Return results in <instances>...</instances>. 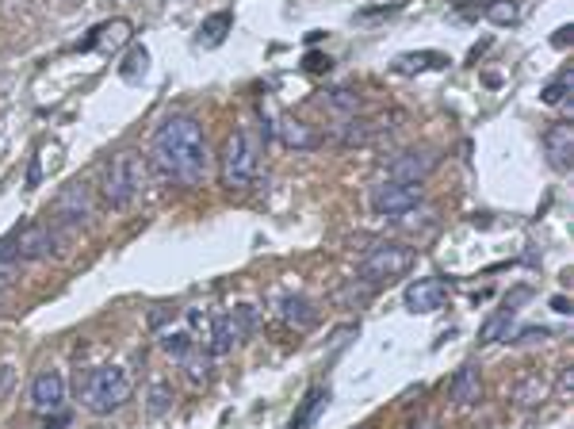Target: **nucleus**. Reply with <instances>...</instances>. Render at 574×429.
<instances>
[{
  "label": "nucleus",
  "instance_id": "nucleus-9",
  "mask_svg": "<svg viewBox=\"0 0 574 429\" xmlns=\"http://www.w3.org/2000/svg\"><path fill=\"white\" fill-rule=\"evenodd\" d=\"M449 295H452L449 280H444V276H425V280H413L403 299H406V311L433 314V311H440L444 303H449Z\"/></svg>",
  "mask_w": 574,
  "mask_h": 429
},
{
  "label": "nucleus",
  "instance_id": "nucleus-29",
  "mask_svg": "<svg viewBox=\"0 0 574 429\" xmlns=\"http://www.w3.org/2000/svg\"><path fill=\"white\" fill-rule=\"evenodd\" d=\"M375 131H379V126H375V123H368V119L348 123V126H345V135H341V142H345V146H356V142H368Z\"/></svg>",
  "mask_w": 574,
  "mask_h": 429
},
{
  "label": "nucleus",
  "instance_id": "nucleus-8",
  "mask_svg": "<svg viewBox=\"0 0 574 429\" xmlns=\"http://www.w3.org/2000/svg\"><path fill=\"white\" fill-rule=\"evenodd\" d=\"M92 215V184L88 181H69L54 200V222L61 227H77V222H88Z\"/></svg>",
  "mask_w": 574,
  "mask_h": 429
},
{
  "label": "nucleus",
  "instance_id": "nucleus-20",
  "mask_svg": "<svg viewBox=\"0 0 574 429\" xmlns=\"http://www.w3.org/2000/svg\"><path fill=\"white\" fill-rule=\"evenodd\" d=\"M237 345V333H234V322H230V314H215L211 319V357H222V353H230V349Z\"/></svg>",
  "mask_w": 574,
  "mask_h": 429
},
{
  "label": "nucleus",
  "instance_id": "nucleus-16",
  "mask_svg": "<svg viewBox=\"0 0 574 429\" xmlns=\"http://www.w3.org/2000/svg\"><path fill=\"white\" fill-rule=\"evenodd\" d=\"M452 399L459 406H475L483 399V376H478L475 364H464L456 376H452Z\"/></svg>",
  "mask_w": 574,
  "mask_h": 429
},
{
  "label": "nucleus",
  "instance_id": "nucleus-22",
  "mask_svg": "<svg viewBox=\"0 0 574 429\" xmlns=\"http://www.w3.org/2000/svg\"><path fill=\"white\" fill-rule=\"evenodd\" d=\"M483 15H486L490 23H498V27H514L517 15H521V8H517V0H486Z\"/></svg>",
  "mask_w": 574,
  "mask_h": 429
},
{
  "label": "nucleus",
  "instance_id": "nucleus-31",
  "mask_svg": "<svg viewBox=\"0 0 574 429\" xmlns=\"http://www.w3.org/2000/svg\"><path fill=\"white\" fill-rule=\"evenodd\" d=\"M329 66H333V61L326 54H307V58H302V70H307V73H329Z\"/></svg>",
  "mask_w": 574,
  "mask_h": 429
},
{
  "label": "nucleus",
  "instance_id": "nucleus-7",
  "mask_svg": "<svg viewBox=\"0 0 574 429\" xmlns=\"http://www.w3.org/2000/svg\"><path fill=\"white\" fill-rule=\"evenodd\" d=\"M440 165V157L433 150H398L387 162V181L398 184H421L433 177V169Z\"/></svg>",
  "mask_w": 574,
  "mask_h": 429
},
{
  "label": "nucleus",
  "instance_id": "nucleus-11",
  "mask_svg": "<svg viewBox=\"0 0 574 429\" xmlns=\"http://www.w3.org/2000/svg\"><path fill=\"white\" fill-rule=\"evenodd\" d=\"M58 253V230L46 227V222H31V227L20 230V257L23 261H42Z\"/></svg>",
  "mask_w": 574,
  "mask_h": 429
},
{
  "label": "nucleus",
  "instance_id": "nucleus-14",
  "mask_svg": "<svg viewBox=\"0 0 574 429\" xmlns=\"http://www.w3.org/2000/svg\"><path fill=\"white\" fill-rule=\"evenodd\" d=\"M326 403H329V387L314 384L307 395H302V403H299V410L292 415V422H287V429H314V422L322 418Z\"/></svg>",
  "mask_w": 574,
  "mask_h": 429
},
{
  "label": "nucleus",
  "instance_id": "nucleus-30",
  "mask_svg": "<svg viewBox=\"0 0 574 429\" xmlns=\"http://www.w3.org/2000/svg\"><path fill=\"white\" fill-rule=\"evenodd\" d=\"M12 257H20V230H12L0 238V265L12 261Z\"/></svg>",
  "mask_w": 574,
  "mask_h": 429
},
{
  "label": "nucleus",
  "instance_id": "nucleus-24",
  "mask_svg": "<svg viewBox=\"0 0 574 429\" xmlns=\"http://www.w3.org/2000/svg\"><path fill=\"white\" fill-rule=\"evenodd\" d=\"M544 395H548V384H544V379H540V376H529V379H524V384L514 391V399H517L521 406H532V403L544 399Z\"/></svg>",
  "mask_w": 574,
  "mask_h": 429
},
{
  "label": "nucleus",
  "instance_id": "nucleus-6",
  "mask_svg": "<svg viewBox=\"0 0 574 429\" xmlns=\"http://www.w3.org/2000/svg\"><path fill=\"white\" fill-rule=\"evenodd\" d=\"M425 200V188L421 184H398V181H383L372 188V211L383 219H398L413 211L418 203Z\"/></svg>",
  "mask_w": 574,
  "mask_h": 429
},
{
  "label": "nucleus",
  "instance_id": "nucleus-21",
  "mask_svg": "<svg viewBox=\"0 0 574 429\" xmlns=\"http://www.w3.org/2000/svg\"><path fill=\"white\" fill-rule=\"evenodd\" d=\"M146 70H150V51H146V46H131L126 58L119 61V77H123V81H142Z\"/></svg>",
  "mask_w": 574,
  "mask_h": 429
},
{
  "label": "nucleus",
  "instance_id": "nucleus-19",
  "mask_svg": "<svg viewBox=\"0 0 574 429\" xmlns=\"http://www.w3.org/2000/svg\"><path fill=\"white\" fill-rule=\"evenodd\" d=\"M444 66H449V58L437 54V51H421V54L394 58V70H398V73H425V70H444Z\"/></svg>",
  "mask_w": 574,
  "mask_h": 429
},
{
  "label": "nucleus",
  "instance_id": "nucleus-1",
  "mask_svg": "<svg viewBox=\"0 0 574 429\" xmlns=\"http://www.w3.org/2000/svg\"><path fill=\"white\" fill-rule=\"evenodd\" d=\"M153 165L162 169V177L181 184V188H196L207 177V135L199 119L191 116H169L162 126L153 131Z\"/></svg>",
  "mask_w": 574,
  "mask_h": 429
},
{
  "label": "nucleus",
  "instance_id": "nucleus-2",
  "mask_svg": "<svg viewBox=\"0 0 574 429\" xmlns=\"http://www.w3.org/2000/svg\"><path fill=\"white\" fill-rule=\"evenodd\" d=\"M126 399H131V376L116 364H100V368H92L81 384V403L88 415L104 418L111 410H119Z\"/></svg>",
  "mask_w": 574,
  "mask_h": 429
},
{
  "label": "nucleus",
  "instance_id": "nucleus-37",
  "mask_svg": "<svg viewBox=\"0 0 574 429\" xmlns=\"http://www.w3.org/2000/svg\"><path fill=\"white\" fill-rule=\"evenodd\" d=\"M551 307H555V311H560V314H570V303H567V299H563V295H555V299H551Z\"/></svg>",
  "mask_w": 574,
  "mask_h": 429
},
{
  "label": "nucleus",
  "instance_id": "nucleus-23",
  "mask_svg": "<svg viewBox=\"0 0 574 429\" xmlns=\"http://www.w3.org/2000/svg\"><path fill=\"white\" fill-rule=\"evenodd\" d=\"M169 406H172V384H165V379H153L150 391H146V415L150 418H162Z\"/></svg>",
  "mask_w": 574,
  "mask_h": 429
},
{
  "label": "nucleus",
  "instance_id": "nucleus-17",
  "mask_svg": "<svg viewBox=\"0 0 574 429\" xmlns=\"http://www.w3.org/2000/svg\"><path fill=\"white\" fill-rule=\"evenodd\" d=\"M280 142H283L287 150H314L322 138H318L302 119H283L280 123Z\"/></svg>",
  "mask_w": 574,
  "mask_h": 429
},
{
  "label": "nucleus",
  "instance_id": "nucleus-32",
  "mask_svg": "<svg viewBox=\"0 0 574 429\" xmlns=\"http://www.w3.org/2000/svg\"><path fill=\"white\" fill-rule=\"evenodd\" d=\"M544 338H551V330H548V326H529V330H521V333H517V341H521V345L544 341Z\"/></svg>",
  "mask_w": 574,
  "mask_h": 429
},
{
  "label": "nucleus",
  "instance_id": "nucleus-10",
  "mask_svg": "<svg viewBox=\"0 0 574 429\" xmlns=\"http://www.w3.org/2000/svg\"><path fill=\"white\" fill-rule=\"evenodd\" d=\"M66 403V379L61 372H39L35 384H31V406L39 410V415H54Z\"/></svg>",
  "mask_w": 574,
  "mask_h": 429
},
{
  "label": "nucleus",
  "instance_id": "nucleus-13",
  "mask_svg": "<svg viewBox=\"0 0 574 429\" xmlns=\"http://www.w3.org/2000/svg\"><path fill=\"white\" fill-rule=\"evenodd\" d=\"M280 314H283V322L295 326V330H314L318 319H322L318 303H314V299H307V295H283L280 299Z\"/></svg>",
  "mask_w": 574,
  "mask_h": 429
},
{
  "label": "nucleus",
  "instance_id": "nucleus-5",
  "mask_svg": "<svg viewBox=\"0 0 574 429\" xmlns=\"http://www.w3.org/2000/svg\"><path fill=\"white\" fill-rule=\"evenodd\" d=\"M253 177H257V150H253L245 131H234L222 146V184L230 192H242L253 184Z\"/></svg>",
  "mask_w": 574,
  "mask_h": 429
},
{
  "label": "nucleus",
  "instance_id": "nucleus-26",
  "mask_svg": "<svg viewBox=\"0 0 574 429\" xmlns=\"http://www.w3.org/2000/svg\"><path fill=\"white\" fill-rule=\"evenodd\" d=\"M509 319H514V314H509V311H498V314H494V319H490L483 330H478V341H498L502 333L509 338Z\"/></svg>",
  "mask_w": 574,
  "mask_h": 429
},
{
  "label": "nucleus",
  "instance_id": "nucleus-35",
  "mask_svg": "<svg viewBox=\"0 0 574 429\" xmlns=\"http://www.w3.org/2000/svg\"><path fill=\"white\" fill-rule=\"evenodd\" d=\"M42 429H69V415H66V410H54V418H51V415H46Z\"/></svg>",
  "mask_w": 574,
  "mask_h": 429
},
{
  "label": "nucleus",
  "instance_id": "nucleus-28",
  "mask_svg": "<svg viewBox=\"0 0 574 429\" xmlns=\"http://www.w3.org/2000/svg\"><path fill=\"white\" fill-rule=\"evenodd\" d=\"M570 89H574V77H570V73H563L560 81H551L544 92H540V100L551 104V107H555V104H567V92H570Z\"/></svg>",
  "mask_w": 574,
  "mask_h": 429
},
{
  "label": "nucleus",
  "instance_id": "nucleus-12",
  "mask_svg": "<svg viewBox=\"0 0 574 429\" xmlns=\"http://www.w3.org/2000/svg\"><path fill=\"white\" fill-rule=\"evenodd\" d=\"M544 150H548V162L567 173L574 165V131H570V123H555L548 126V135H544Z\"/></svg>",
  "mask_w": 574,
  "mask_h": 429
},
{
  "label": "nucleus",
  "instance_id": "nucleus-27",
  "mask_svg": "<svg viewBox=\"0 0 574 429\" xmlns=\"http://www.w3.org/2000/svg\"><path fill=\"white\" fill-rule=\"evenodd\" d=\"M230 322H234L237 341H242V338H249V333H253V326H257V311H253V307H234L230 311Z\"/></svg>",
  "mask_w": 574,
  "mask_h": 429
},
{
  "label": "nucleus",
  "instance_id": "nucleus-25",
  "mask_svg": "<svg viewBox=\"0 0 574 429\" xmlns=\"http://www.w3.org/2000/svg\"><path fill=\"white\" fill-rule=\"evenodd\" d=\"M162 349H165L169 357L184 360V357L191 353V333H184V330H177V333H165V338H162Z\"/></svg>",
  "mask_w": 574,
  "mask_h": 429
},
{
  "label": "nucleus",
  "instance_id": "nucleus-34",
  "mask_svg": "<svg viewBox=\"0 0 574 429\" xmlns=\"http://www.w3.org/2000/svg\"><path fill=\"white\" fill-rule=\"evenodd\" d=\"M333 107H356L360 104V97H353V92H348V89H333Z\"/></svg>",
  "mask_w": 574,
  "mask_h": 429
},
{
  "label": "nucleus",
  "instance_id": "nucleus-3",
  "mask_svg": "<svg viewBox=\"0 0 574 429\" xmlns=\"http://www.w3.org/2000/svg\"><path fill=\"white\" fill-rule=\"evenodd\" d=\"M142 181H146L142 157H138L134 150H119V154L104 165V200H107L116 211L131 208V200L142 192Z\"/></svg>",
  "mask_w": 574,
  "mask_h": 429
},
{
  "label": "nucleus",
  "instance_id": "nucleus-36",
  "mask_svg": "<svg viewBox=\"0 0 574 429\" xmlns=\"http://www.w3.org/2000/svg\"><path fill=\"white\" fill-rule=\"evenodd\" d=\"M560 387H563V391H570V387H574V372H570V368H563V372H560Z\"/></svg>",
  "mask_w": 574,
  "mask_h": 429
},
{
  "label": "nucleus",
  "instance_id": "nucleus-4",
  "mask_svg": "<svg viewBox=\"0 0 574 429\" xmlns=\"http://www.w3.org/2000/svg\"><path fill=\"white\" fill-rule=\"evenodd\" d=\"M413 261H418V253H413L410 246H398V242H379L372 246L368 253L360 257V276L364 284H383V280H394V276H406Z\"/></svg>",
  "mask_w": 574,
  "mask_h": 429
},
{
  "label": "nucleus",
  "instance_id": "nucleus-15",
  "mask_svg": "<svg viewBox=\"0 0 574 429\" xmlns=\"http://www.w3.org/2000/svg\"><path fill=\"white\" fill-rule=\"evenodd\" d=\"M126 39H131V23H126V20H111V23H100L96 31H88V35L77 42V51H92V46H104V51H111V46H123Z\"/></svg>",
  "mask_w": 574,
  "mask_h": 429
},
{
  "label": "nucleus",
  "instance_id": "nucleus-18",
  "mask_svg": "<svg viewBox=\"0 0 574 429\" xmlns=\"http://www.w3.org/2000/svg\"><path fill=\"white\" fill-rule=\"evenodd\" d=\"M234 27V12H215V15H207V20L199 23V35H196V42L199 46H222V39H227V31Z\"/></svg>",
  "mask_w": 574,
  "mask_h": 429
},
{
  "label": "nucleus",
  "instance_id": "nucleus-38",
  "mask_svg": "<svg viewBox=\"0 0 574 429\" xmlns=\"http://www.w3.org/2000/svg\"><path fill=\"white\" fill-rule=\"evenodd\" d=\"M364 429H368V425H364Z\"/></svg>",
  "mask_w": 574,
  "mask_h": 429
},
{
  "label": "nucleus",
  "instance_id": "nucleus-33",
  "mask_svg": "<svg viewBox=\"0 0 574 429\" xmlns=\"http://www.w3.org/2000/svg\"><path fill=\"white\" fill-rule=\"evenodd\" d=\"M42 184V162H39V154L31 157V165H27V181H23V188H39Z\"/></svg>",
  "mask_w": 574,
  "mask_h": 429
}]
</instances>
